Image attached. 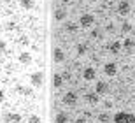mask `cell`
<instances>
[{
    "mask_svg": "<svg viewBox=\"0 0 135 123\" xmlns=\"http://www.w3.org/2000/svg\"><path fill=\"white\" fill-rule=\"evenodd\" d=\"M105 32H107V34H112V32H114V25L109 23L107 26H105Z\"/></svg>",
    "mask_w": 135,
    "mask_h": 123,
    "instance_id": "26",
    "label": "cell"
},
{
    "mask_svg": "<svg viewBox=\"0 0 135 123\" xmlns=\"http://www.w3.org/2000/svg\"><path fill=\"white\" fill-rule=\"evenodd\" d=\"M107 90H109V84L105 83V81H97L95 83V93L97 95H104V93H107Z\"/></svg>",
    "mask_w": 135,
    "mask_h": 123,
    "instance_id": "8",
    "label": "cell"
},
{
    "mask_svg": "<svg viewBox=\"0 0 135 123\" xmlns=\"http://www.w3.org/2000/svg\"><path fill=\"white\" fill-rule=\"evenodd\" d=\"M55 123H69V114L67 113H58L55 118Z\"/></svg>",
    "mask_w": 135,
    "mask_h": 123,
    "instance_id": "18",
    "label": "cell"
},
{
    "mask_svg": "<svg viewBox=\"0 0 135 123\" xmlns=\"http://www.w3.org/2000/svg\"><path fill=\"white\" fill-rule=\"evenodd\" d=\"M84 98H86V102L91 104V106H97V104L100 102V95H97L95 92H90V93H86Z\"/></svg>",
    "mask_w": 135,
    "mask_h": 123,
    "instance_id": "11",
    "label": "cell"
},
{
    "mask_svg": "<svg viewBox=\"0 0 135 123\" xmlns=\"http://www.w3.org/2000/svg\"><path fill=\"white\" fill-rule=\"evenodd\" d=\"M75 123H86V121H84V118H77V120H75Z\"/></svg>",
    "mask_w": 135,
    "mask_h": 123,
    "instance_id": "30",
    "label": "cell"
},
{
    "mask_svg": "<svg viewBox=\"0 0 135 123\" xmlns=\"http://www.w3.org/2000/svg\"><path fill=\"white\" fill-rule=\"evenodd\" d=\"M75 53H77V56H84V54L88 53V46H86L84 42H79V44L75 46Z\"/></svg>",
    "mask_w": 135,
    "mask_h": 123,
    "instance_id": "14",
    "label": "cell"
},
{
    "mask_svg": "<svg viewBox=\"0 0 135 123\" xmlns=\"http://www.w3.org/2000/svg\"><path fill=\"white\" fill-rule=\"evenodd\" d=\"M53 18H55L56 21H65L67 20V11L65 9H56L55 12H53Z\"/></svg>",
    "mask_w": 135,
    "mask_h": 123,
    "instance_id": "13",
    "label": "cell"
},
{
    "mask_svg": "<svg viewBox=\"0 0 135 123\" xmlns=\"http://www.w3.org/2000/svg\"><path fill=\"white\" fill-rule=\"evenodd\" d=\"M133 46H135L133 39H130V37H126V39L123 40V44H121V48H125L126 51H130V49H133Z\"/></svg>",
    "mask_w": 135,
    "mask_h": 123,
    "instance_id": "19",
    "label": "cell"
},
{
    "mask_svg": "<svg viewBox=\"0 0 135 123\" xmlns=\"http://www.w3.org/2000/svg\"><path fill=\"white\" fill-rule=\"evenodd\" d=\"M4 98H5V93H4V90L0 88V102H4Z\"/></svg>",
    "mask_w": 135,
    "mask_h": 123,
    "instance_id": "28",
    "label": "cell"
},
{
    "mask_svg": "<svg viewBox=\"0 0 135 123\" xmlns=\"http://www.w3.org/2000/svg\"><path fill=\"white\" fill-rule=\"evenodd\" d=\"M93 23H95V16L90 14V12H84V14H81L77 25H79L81 28H90V26H93Z\"/></svg>",
    "mask_w": 135,
    "mask_h": 123,
    "instance_id": "2",
    "label": "cell"
},
{
    "mask_svg": "<svg viewBox=\"0 0 135 123\" xmlns=\"http://www.w3.org/2000/svg\"><path fill=\"white\" fill-rule=\"evenodd\" d=\"M5 49H7V44H5V40H0V53H4Z\"/></svg>",
    "mask_w": 135,
    "mask_h": 123,
    "instance_id": "27",
    "label": "cell"
},
{
    "mask_svg": "<svg viewBox=\"0 0 135 123\" xmlns=\"http://www.w3.org/2000/svg\"><path fill=\"white\" fill-rule=\"evenodd\" d=\"M0 7H2V0H0Z\"/></svg>",
    "mask_w": 135,
    "mask_h": 123,
    "instance_id": "32",
    "label": "cell"
},
{
    "mask_svg": "<svg viewBox=\"0 0 135 123\" xmlns=\"http://www.w3.org/2000/svg\"><path fill=\"white\" fill-rule=\"evenodd\" d=\"M104 72H105V76L114 78L116 74H118V65H116L114 62H107V63L104 65Z\"/></svg>",
    "mask_w": 135,
    "mask_h": 123,
    "instance_id": "6",
    "label": "cell"
},
{
    "mask_svg": "<svg viewBox=\"0 0 135 123\" xmlns=\"http://www.w3.org/2000/svg\"><path fill=\"white\" fill-rule=\"evenodd\" d=\"M18 60H20V63H23V65H30L32 63V54L28 53V51H21Z\"/></svg>",
    "mask_w": 135,
    "mask_h": 123,
    "instance_id": "12",
    "label": "cell"
},
{
    "mask_svg": "<svg viewBox=\"0 0 135 123\" xmlns=\"http://www.w3.org/2000/svg\"><path fill=\"white\" fill-rule=\"evenodd\" d=\"M53 86H55L56 90L63 86V78H61L60 74H55V76H53Z\"/></svg>",
    "mask_w": 135,
    "mask_h": 123,
    "instance_id": "16",
    "label": "cell"
},
{
    "mask_svg": "<svg viewBox=\"0 0 135 123\" xmlns=\"http://www.w3.org/2000/svg\"><path fill=\"white\" fill-rule=\"evenodd\" d=\"M112 121H114V123H130V113H126V111H119V113L114 114Z\"/></svg>",
    "mask_w": 135,
    "mask_h": 123,
    "instance_id": "5",
    "label": "cell"
},
{
    "mask_svg": "<svg viewBox=\"0 0 135 123\" xmlns=\"http://www.w3.org/2000/svg\"><path fill=\"white\" fill-rule=\"evenodd\" d=\"M21 114L20 113H7L4 116V121L5 123H21Z\"/></svg>",
    "mask_w": 135,
    "mask_h": 123,
    "instance_id": "7",
    "label": "cell"
},
{
    "mask_svg": "<svg viewBox=\"0 0 135 123\" xmlns=\"http://www.w3.org/2000/svg\"><path fill=\"white\" fill-rule=\"evenodd\" d=\"M77 93L75 92H67L65 95H63V104L65 106H70V107H74L75 104H77Z\"/></svg>",
    "mask_w": 135,
    "mask_h": 123,
    "instance_id": "4",
    "label": "cell"
},
{
    "mask_svg": "<svg viewBox=\"0 0 135 123\" xmlns=\"http://www.w3.org/2000/svg\"><path fill=\"white\" fill-rule=\"evenodd\" d=\"M121 32H123V34H128V32H132V25L128 23V21H125V23L121 25Z\"/></svg>",
    "mask_w": 135,
    "mask_h": 123,
    "instance_id": "24",
    "label": "cell"
},
{
    "mask_svg": "<svg viewBox=\"0 0 135 123\" xmlns=\"http://www.w3.org/2000/svg\"><path fill=\"white\" fill-rule=\"evenodd\" d=\"M20 5L25 11H32L35 7V2H33V0H20Z\"/></svg>",
    "mask_w": 135,
    "mask_h": 123,
    "instance_id": "15",
    "label": "cell"
},
{
    "mask_svg": "<svg viewBox=\"0 0 135 123\" xmlns=\"http://www.w3.org/2000/svg\"><path fill=\"white\" fill-rule=\"evenodd\" d=\"M28 123H42V120H40L39 114H30L28 116Z\"/></svg>",
    "mask_w": 135,
    "mask_h": 123,
    "instance_id": "23",
    "label": "cell"
},
{
    "mask_svg": "<svg viewBox=\"0 0 135 123\" xmlns=\"http://www.w3.org/2000/svg\"><path fill=\"white\" fill-rule=\"evenodd\" d=\"M83 78H84V81H95L97 70L93 69V67H86V69L83 70Z\"/></svg>",
    "mask_w": 135,
    "mask_h": 123,
    "instance_id": "9",
    "label": "cell"
},
{
    "mask_svg": "<svg viewBox=\"0 0 135 123\" xmlns=\"http://www.w3.org/2000/svg\"><path fill=\"white\" fill-rule=\"evenodd\" d=\"M98 121H100V123H109L110 121V116L107 113H100V114H98Z\"/></svg>",
    "mask_w": 135,
    "mask_h": 123,
    "instance_id": "21",
    "label": "cell"
},
{
    "mask_svg": "<svg viewBox=\"0 0 135 123\" xmlns=\"http://www.w3.org/2000/svg\"><path fill=\"white\" fill-rule=\"evenodd\" d=\"M77 28H79V25H77V23H67L65 25V30H67V32H70V34L77 32Z\"/></svg>",
    "mask_w": 135,
    "mask_h": 123,
    "instance_id": "20",
    "label": "cell"
},
{
    "mask_svg": "<svg viewBox=\"0 0 135 123\" xmlns=\"http://www.w3.org/2000/svg\"><path fill=\"white\" fill-rule=\"evenodd\" d=\"M102 35H104V32H102V30H98V28H95L93 30V32H91V39H102Z\"/></svg>",
    "mask_w": 135,
    "mask_h": 123,
    "instance_id": "22",
    "label": "cell"
},
{
    "mask_svg": "<svg viewBox=\"0 0 135 123\" xmlns=\"http://www.w3.org/2000/svg\"><path fill=\"white\" fill-rule=\"evenodd\" d=\"M16 92H20V93H23V95H30L32 93L30 88H23V86H18V88H16Z\"/></svg>",
    "mask_w": 135,
    "mask_h": 123,
    "instance_id": "25",
    "label": "cell"
},
{
    "mask_svg": "<svg viewBox=\"0 0 135 123\" xmlns=\"http://www.w3.org/2000/svg\"><path fill=\"white\" fill-rule=\"evenodd\" d=\"M116 11H118V14L119 16H128L132 11V5L128 0H121L119 4H118V7H116Z\"/></svg>",
    "mask_w": 135,
    "mask_h": 123,
    "instance_id": "3",
    "label": "cell"
},
{
    "mask_svg": "<svg viewBox=\"0 0 135 123\" xmlns=\"http://www.w3.org/2000/svg\"><path fill=\"white\" fill-rule=\"evenodd\" d=\"M130 123H135V114L130 113Z\"/></svg>",
    "mask_w": 135,
    "mask_h": 123,
    "instance_id": "29",
    "label": "cell"
},
{
    "mask_svg": "<svg viewBox=\"0 0 135 123\" xmlns=\"http://www.w3.org/2000/svg\"><path fill=\"white\" fill-rule=\"evenodd\" d=\"M44 79H46V76H44L42 70H35V72L30 76V84L33 86V88H40V86L44 84Z\"/></svg>",
    "mask_w": 135,
    "mask_h": 123,
    "instance_id": "1",
    "label": "cell"
},
{
    "mask_svg": "<svg viewBox=\"0 0 135 123\" xmlns=\"http://www.w3.org/2000/svg\"><path fill=\"white\" fill-rule=\"evenodd\" d=\"M90 2H98V0H90Z\"/></svg>",
    "mask_w": 135,
    "mask_h": 123,
    "instance_id": "31",
    "label": "cell"
},
{
    "mask_svg": "<svg viewBox=\"0 0 135 123\" xmlns=\"http://www.w3.org/2000/svg\"><path fill=\"white\" fill-rule=\"evenodd\" d=\"M53 60H55V63H61V62H65V53H63V49L55 48V51H53Z\"/></svg>",
    "mask_w": 135,
    "mask_h": 123,
    "instance_id": "10",
    "label": "cell"
},
{
    "mask_svg": "<svg viewBox=\"0 0 135 123\" xmlns=\"http://www.w3.org/2000/svg\"><path fill=\"white\" fill-rule=\"evenodd\" d=\"M109 49H110V53L118 54L121 51V42H119V40H112V42H110V46H109Z\"/></svg>",
    "mask_w": 135,
    "mask_h": 123,
    "instance_id": "17",
    "label": "cell"
}]
</instances>
